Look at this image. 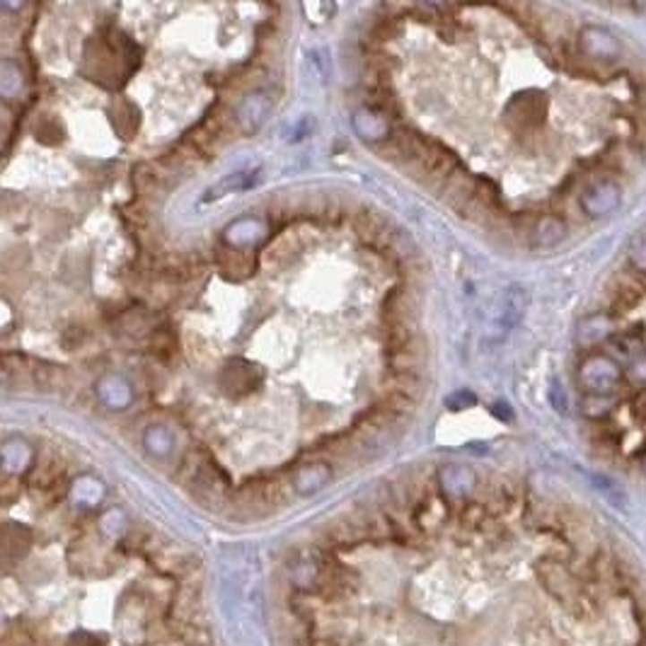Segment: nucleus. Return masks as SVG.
Wrapping results in <instances>:
<instances>
[{
    "label": "nucleus",
    "instance_id": "b1692460",
    "mask_svg": "<svg viewBox=\"0 0 646 646\" xmlns=\"http://www.w3.org/2000/svg\"><path fill=\"white\" fill-rule=\"evenodd\" d=\"M596 482H598L596 485L598 489L606 494L607 499L615 501V504H622V492L617 489V487H615L613 479H607V477H596Z\"/></svg>",
    "mask_w": 646,
    "mask_h": 646
},
{
    "label": "nucleus",
    "instance_id": "a211bd4d",
    "mask_svg": "<svg viewBox=\"0 0 646 646\" xmlns=\"http://www.w3.org/2000/svg\"><path fill=\"white\" fill-rule=\"evenodd\" d=\"M143 445L148 448V452H153L155 458H165L175 448V436H172V431L168 426L153 424V426H148L146 436H143Z\"/></svg>",
    "mask_w": 646,
    "mask_h": 646
},
{
    "label": "nucleus",
    "instance_id": "4468645a",
    "mask_svg": "<svg viewBox=\"0 0 646 646\" xmlns=\"http://www.w3.org/2000/svg\"><path fill=\"white\" fill-rule=\"evenodd\" d=\"M330 465L313 462V465H306V468H300L298 472H296V477H293V489H296V494H300V496H310V494H317L320 489L330 485Z\"/></svg>",
    "mask_w": 646,
    "mask_h": 646
},
{
    "label": "nucleus",
    "instance_id": "4be33fe9",
    "mask_svg": "<svg viewBox=\"0 0 646 646\" xmlns=\"http://www.w3.org/2000/svg\"><path fill=\"white\" fill-rule=\"evenodd\" d=\"M102 530H105L109 538H116V535L124 533V528H126V518H124L122 511H109L102 516Z\"/></svg>",
    "mask_w": 646,
    "mask_h": 646
},
{
    "label": "nucleus",
    "instance_id": "6e6552de",
    "mask_svg": "<svg viewBox=\"0 0 646 646\" xmlns=\"http://www.w3.org/2000/svg\"><path fill=\"white\" fill-rule=\"evenodd\" d=\"M98 395L109 409H116V412H122L134 402V390H131L129 380L116 373H107L98 380Z\"/></svg>",
    "mask_w": 646,
    "mask_h": 646
},
{
    "label": "nucleus",
    "instance_id": "f8f14e48",
    "mask_svg": "<svg viewBox=\"0 0 646 646\" xmlns=\"http://www.w3.org/2000/svg\"><path fill=\"white\" fill-rule=\"evenodd\" d=\"M257 383L259 375L252 371V366L245 364V361H237V358H235L233 364H228L219 375V385L226 392H230V395H243L250 388H254Z\"/></svg>",
    "mask_w": 646,
    "mask_h": 646
},
{
    "label": "nucleus",
    "instance_id": "393cba45",
    "mask_svg": "<svg viewBox=\"0 0 646 646\" xmlns=\"http://www.w3.org/2000/svg\"><path fill=\"white\" fill-rule=\"evenodd\" d=\"M549 400H552V404H555V409H557V412H562V414L566 412L569 402H566V395L562 392V385H559L557 380H552V388H549Z\"/></svg>",
    "mask_w": 646,
    "mask_h": 646
},
{
    "label": "nucleus",
    "instance_id": "5701e85b",
    "mask_svg": "<svg viewBox=\"0 0 646 646\" xmlns=\"http://www.w3.org/2000/svg\"><path fill=\"white\" fill-rule=\"evenodd\" d=\"M68 646H105V639L98 637V634H92V632H75Z\"/></svg>",
    "mask_w": 646,
    "mask_h": 646
},
{
    "label": "nucleus",
    "instance_id": "0eeeda50",
    "mask_svg": "<svg viewBox=\"0 0 646 646\" xmlns=\"http://www.w3.org/2000/svg\"><path fill=\"white\" fill-rule=\"evenodd\" d=\"M528 306H530V296H528L523 286H511L509 291L504 293V298H501L496 327H499L501 332L513 330V327L523 320Z\"/></svg>",
    "mask_w": 646,
    "mask_h": 646
},
{
    "label": "nucleus",
    "instance_id": "f03ea898",
    "mask_svg": "<svg viewBox=\"0 0 646 646\" xmlns=\"http://www.w3.org/2000/svg\"><path fill=\"white\" fill-rule=\"evenodd\" d=\"M547 112V102L540 92H525L518 95L506 107V124L513 131H530L540 126Z\"/></svg>",
    "mask_w": 646,
    "mask_h": 646
},
{
    "label": "nucleus",
    "instance_id": "6ab92c4d",
    "mask_svg": "<svg viewBox=\"0 0 646 646\" xmlns=\"http://www.w3.org/2000/svg\"><path fill=\"white\" fill-rule=\"evenodd\" d=\"M254 172H235V175H228L223 177L216 186H211L209 194H206V202L211 199H219V196H226V194H237V192H243V189H250L257 177H252Z\"/></svg>",
    "mask_w": 646,
    "mask_h": 646
},
{
    "label": "nucleus",
    "instance_id": "ddd939ff",
    "mask_svg": "<svg viewBox=\"0 0 646 646\" xmlns=\"http://www.w3.org/2000/svg\"><path fill=\"white\" fill-rule=\"evenodd\" d=\"M615 332V323L613 317L606 315V313H596V315H589L579 324V330H576V341H579V347H598V344H603V341L610 337Z\"/></svg>",
    "mask_w": 646,
    "mask_h": 646
},
{
    "label": "nucleus",
    "instance_id": "20e7f679",
    "mask_svg": "<svg viewBox=\"0 0 646 646\" xmlns=\"http://www.w3.org/2000/svg\"><path fill=\"white\" fill-rule=\"evenodd\" d=\"M579 49L590 61H615L622 54L620 39L600 25H586L579 32Z\"/></svg>",
    "mask_w": 646,
    "mask_h": 646
},
{
    "label": "nucleus",
    "instance_id": "39448f33",
    "mask_svg": "<svg viewBox=\"0 0 646 646\" xmlns=\"http://www.w3.org/2000/svg\"><path fill=\"white\" fill-rule=\"evenodd\" d=\"M271 107L274 105H271V98L267 92H252L240 102L235 119H237L245 134H257L271 116Z\"/></svg>",
    "mask_w": 646,
    "mask_h": 646
},
{
    "label": "nucleus",
    "instance_id": "cd10ccee",
    "mask_svg": "<svg viewBox=\"0 0 646 646\" xmlns=\"http://www.w3.org/2000/svg\"><path fill=\"white\" fill-rule=\"evenodd\" d=\"M634 10H637V13H642V15H646V3H637V5H634Z\"/></svg>",
    "mask_w": 646,
    "mask_h": 646
},
{
    "label": "nucleus",
    "instance_id": "1a4fd4ad",
    "mask_svg": "<svg viewBox=\"0 0 646 646\" xmlns=\"http://www.w3.org/2000/svg\"><path fill=\"white\" fill-rule=\"evenodd\" d=\"M569 233L566 228V220L555 216V213H545L540 219L533 223V230H530V243L533 247H540V250H549V247H557L562 240Z\"/></svg>",
    "mask_w": 646,
    "mask_h": 646
},
{
    "label": "nucleus",
    "instance_id": "2eb2a0df",
    "mask_svg": "<svg viewBox=\"0 0 646 646\" xmlns=\"http://www.w3.org/2000/svg\"><path fill=\"white\" fill-rule=\"evenodd\" d=\"M354 129L366 141H383L390 134V124L383 112L364 107L354 114Z\"/></svg>",
    "mask_w": 646,
    "mask_h": 646
},
{
    "label": "nucleus",
    "instance_id": "412c9836",
    "mask_svg": "<svg viewBox=\"0 0 646 646\" xmlns=\"http://www.w3.org/2000/svg\"><path fill=\"white\" fill-rule=\"evenodd\" d=\"M627 262L634 271L646 274V230L632 235L630 245H627Z\"/></svg>",
    "mask_w": 646,
    "mask_h": 646
},
{
    "label": "nucleus",
    "instance_id": "aec40b11",
    "mask_svg": "<svg viewBox=\"0 0 646 646\" xmlns=\"http://www.w3.org/2000/svg\"><path fill=\"white\" fill-rule=\"evenodd\" d=\"M22 92V73L20 65H15L10 58L0 64V95L5 99H15Z\"/></svg>",
    "mask_w": 646,
    "mask_h": 646
},
{
    "label": "nucleus",
    "instance_id": "9b49d317",
    "mask_svg": "<svg viewBox=\"0 0 646 646\" xmlns=\"http://www.w3.org/2000/svg\"><path fill=\"white\" fill-rule=\"evenodd\" d=\"M538 572L547 583V589L552 590V596H557L559 600H573L579 596V583L573 581V576L566 572V566L555 564V562H542Z\"/></svg>",
    "mask_w": 646,
    "mask_h": 646
},
{
    "label": "nucleus",
    "instance_id": "f3484780",
    "mask_svg": "<svg viewBox=\"0 0 646 646\" xmlns=\"http://www.w3.org/2000/svg\"><path fill=\"white\" fill-rule=\"evenodd\" d=\"M71 499L78 504V506H85V509H92L98 506L99 501L105 499V485L95 479V477H81L75 479L73 487H71Z\"/></svg>",
    "mask_w": 646,
    "mask_h": 646
},
{
    "label": "nucleus",
    "instance_id": "a878e982",
    "mask_svg": "<svg viewBox=\"0 0 646 646\" xmlns=\"http://www.w3.org/2000/svg\"><path fill=\"white\" fill-rule=\"evenodd\" d=\"M469 404H475V395H472V392H465V390H461V392H455L452 397H448V407H451V409H465Z\"/></svg>",
    "mask_w": 646,
    "mask_h": 646
},
{
    "label": "nucleus",
    "instance_id": "f257e3e1",
    "mask_svg": "<svg viewBox=\"0 0 646 646\" xmlns=\"http://www.w3.org/2000/svg\"><path fill=\"white\" fill-rule=\"evenodd\" d=\"M624 371L610 354L593 351L579 366V383L593 397H610L622 388Z\"/></svg>",
    "mask_w": 646,
    "mask_h": 646
},
{
    "label": "nucleus",
    "instance_id": "423d86ee",
    "mask_svg": "<svg viewBox=\"0 0 646 646\" xmlns=\"http://www.w3.org/2000/svg\"><path fill=\"white\" fill-rule=\"evenodd\" d=\"M264 235H267V226H264V220L262 219H240L235 220L233 226L226 228V243L233 247V250H252L254 245H259L264 240Z\"/></svg>",
    "mask_w": 646,
    "mask_h": 646
},
{
    "label": "nucleus",
    "instance_id": "dca6fc26",
    "mask_svg": "<svg viewBox=\"0 0 646 646\" xmlns=\"http://www.w3.org/2000/svg\"><path fill=\"white\" fill-rule=\"evenodd\" d=\"M32 462V448L27 441H20V438H13L8 444L3 445V468L10 475H20L25 472Z\"/></svg>",
    "mask_w": 646,
    "mask_h": 646
},
{
    "label": "nucleus",
    "instance_id": "7ed1b4c3",
    "mask_svg": "<svg viewBox=\"0 0 646 646\" xmlns=\"http://www.w3.org/2000/svg\"><path fill=\"white\" fill-rule=\"evenodd\" d=\"M622 189L613 179H600L581 194V209L589 219H606L620 209Z\"/></svg>",
    "mask_w": 646,
    "mask_h": 646
},
{
    "label": "nucleus",
    "instance_id": "bb28decb",
    "mask_svg": "<svg viewBox=\"0 0 646 646\" xmlns=\"http://www.w3.org/2000/svg\"><path fill=\"white\" fill-rule=\"evenodd\" d=\"M632 373H634L642 383H646V356H642V358H637V361L632 364Z\"/></svg>",
    "mask_w": 646,
    "mask_h": 646
},
{
    "label": "nucleus",
    "instance_id": "c85d7f7f",
    "mask_svg": "<svg viewBox=\"0 0 646 646\" xmlns=\"http://www.w3.org/2000/svg\"><path fill=\"white\" fill-rule=\"evenodd\" d=\"M642 468H644V472H646V455H644V458H642Z\"/></svg>",
    "mask_w": 646,
    "mask_h": 646
},
{
    "label": "nucleus",
    "instance_id": "9d476101",
    "mask_svg": "<svg viewBox=\"0 0 646 646\" xmlns=\"http://www.w3.org/2000/svg\"><path fill=\"white\" fill-rule=\"evenodd\" d=\"M438 479H441L444 492L448 496H455V499H465L477 487L475 469L468 468V465H458V462L455 465H445Z\"/></svg>",
    "mask_w": 646,
    "mask_h": 646
}]
</instances>
